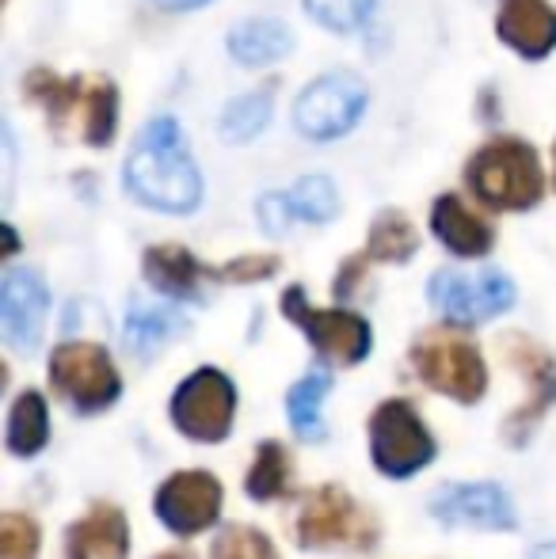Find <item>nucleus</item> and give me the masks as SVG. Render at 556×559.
Segmentation results:
<instances>
[{
  "mask_svg": "<svg viewBox=\"0 0 556 559\" xmlns=\"http://www.w3.org/2000/svg\"><path fill=\"white\" fill-rule=\"evenodd\" d=\"M127 187L141 206L164 214H191L202 199V179L194 171L176 118H153L127 160Z\"/></svg>",
  "mask_w": 556,
  "mask_h": 559,
  "instance_id": "1",
  "label": "nucleus"
},
{
  "mask_svg": "<svg viewBox=\"0 0 556 559\" xmlns=\"http://www.w3.org/2000/svg\"><path fill=\"white\" fill-rule=\"evenodd\" d=\"M23 88L35 104L46 107L54 130L73 133L84 145H107L115 138L119 92L104 76H54L50 69H35L23 76Z\"/></svg>",
  "mask_w": 556,
  "mask_h": 559,
  "instance_id": "2",
  "label": "nucleus"
},
{
  "mask_svg": "<svg viewBox=\"0 0 556 559\" xmlns=\"http://www.w3.org/2000/svg\"><path fill=\"white\" fill-rule=\"evenodd\" d=\"M465 183L476 202L492 210H530L545 194V171L537 153L519 138H496L465 168Z\"/></svg>",
  "mask_w": 556,
  "mask_h": 559,
  "instance_id": "3",
  "label": "nucleus"
},
{
  "mask_svg": "<svg viewBox=\"0 0 556 559\" xmlns=\"http://www.w3.org/2000/svg\"><path fill=\"white\" fill-rule=\"evenodd\" d=\"M412 369L427 389L438 396L458 400V404H476L488 392V369L476 350V343L461 332L458 324H438L416 335L412 343Z\"/></svg>",
  "mask_w": 556,
  "mask_h": 559,
  "instance_id": "4",
  "label": "nucleus"
},
{
  "mask_svg": "<svg viewBox=\"0 0 556 559\" xmlns=\"http://www.w3.org/2000/svg\"><path fill=\"white\" fill-rule=\"evenodd\" d=\"M294 540L309 552H363L378 545V518L351 499L343 487L320 484L305 491L294 514Z\"/></svg>",
  "mask_w": 556,
  "mask_h": 559,
  "instance_id": "5",
  "label": "nucleus"
},
{
  "mask_svg": "<svg viewBox=\"0 0 556 559\" xmlns=\"http://www.w3.org/2000/svg\"><path fill=\"white\" fill-rule=\"evenodd\" d=\"M50 384L73 412L96 415L122 392L111 354L99 343H61L50 354Z\"/></svg>",
  "mask_w": 556,
  "mask_h": 559,
  "instance_id": "6",
  "label": "nucleus"
},
{
  "mask_svg": "<svg viewBox=\"0 0 556 559\" xmlns=\"http://www.w3.org/2000/svg\"><path fill=\"white\" fill-rule=\"evenodd\" d=\"M370 456L378 472L393 479H409L435 461V438L423 427L412 400H386L370 415Z\"/></svg>",
  "mask_w": 556,
  "mask_h": 559,
  "instance_id": "7",
  "label": "nucleus"
},
{
  "mask_svg": "<svg viewBox=\"0 0 556 559\" xmlns=\"http://www.w3.org/2000/svg\"><path fill=\"white\" fill-rule=\"evenodd\" d=\"M233 412H237V389L222 369L206 366L194 369L171 396V427L191 442H222L233 430Z\"/></svg>",
  "mask_w": 556,
  "mask_h": 559,
  "instance_id": "8",
  "label": "nucleus"
},
{
  "mask_svg": "<svg viewBox=\"0 0 556 559\" xmlns=\"http://www.w3.org/2000/svg\"><path fill=\"white\" fill-rule=\"evenodd\" d=\"M282 312L309 335L312 350L324 361H335V366H358V361L370 354V324L363 317L347 309H312L309 297H305L301 286H289L282 294Z\"/></svg>",
  "mask_w": 556,
  "mask_h": 559,
  "instance_id": "9",
  "label": "nucleus"
},
{
  "mask_svg": "<svg viewBox=\"0 0 556 559\" xmlns=\"http://www.w3.org/2000/svg\"><path fill=\"white\" fill-rule=\"evenodd\" d=\"M430 301L453 324H481L514 305V282L504 271H438L430 278Z\"/></svg>",
  "mask_w": 556,
  "mask_h": 559,
  "instance_id": "10",
  "label": "nucleus"
},
{
  "mask_svg": "<svg viewBox=\"0 0 556 559\" xmlns=\"http://www.w3.org/2000/svg\"><path fill=\"white\" fill-rule=\"evenodd\" d=\"M507 366L519 369L530 384V400L522 407H514L511 419L504 423V438L507 445H527L534 427L542 423V415H549V407L556 404V361L545 346H537L530 335H504L499 343Z\"/></svg>",
  "mask_w": 556,
  "mask_h": 559,
  "instance_id": "11",
  "label": "nucleus"
},
{
  "mask_svg": "<svg viewBox=\"0 0 556 559\" xmlns=\"http://www.w3.org/2000/svg\"><path fill=\"white\" fill-rule=\"evenodd\" d=\"M366 111V84L351 73H328L301 92L294 107V122L317 141L340 138Z\"/></svg>",
  "mask_w": 556,
  "mask_h": 559,
  "instance_id": "12",
  "label": "nucleus"
},
{
  "mask_svg": "<svg viewBox=\"0 0 556 559\" xmlns=\"http://www.w3.org/2000/svg\"><path fill=\"white\" fill-rule=\"evenodd\" d=\"M222 479L206 468H191V472H176L161 484L153 507L156 518L168 525L176 537H194V533L210 530L222 514Z\"/></svg>",
  "mask_w": 556,
  "mask_h": 559,
  "instance_id": "13",
  "label": "nucleus"
},
{
  "mask_svg": "<svg viewBox=\"0 0 556 559\" xmlns=\"http://www.w3.org/2000/svg\"><path fill=\"white\" fill-rule=\"evenodd\" d=\"M430 514L442 525H465V530H514L511 499L499 484H450L430 499Z\"/></svg>",
  "mask_w": 556,
  "mask_h": 559,
  "instance_id": "14",
  "label": "nucleus"
},
{
  "mask_svg": "<svg viewBox=\"0 0 556 559\" xmlns=\"http://www.w3.org/2000/svg\"><path fill=\"white\" fill-rule=\"evenodd\" d=\"M46 286L38 274L12 271L0 286V324H4V338L20 350H35L43 338L46 324Z\"/></svg>",
  "mask_w": 556,
  "mask_h": 559,
  "instance_id": "15",
  "label": "nucleus"
},
{
  "mask_svg": "<svg viewBox=\"0 0 556 559\" xmlns=\"http://www.w3.org/2000/svg\"><path fill=\"white\" fill-rule=\"evenodd\" d=\"M335 210H340L335 187L324 176H309V179H297L286 194H268L260 202V225L263 233L279 236L286 233L289 222H312V225L332 222Z\"/></svg>",
  "mask_w": 556,
  "mask_h": 559,
  "instance_id": "16",
  "label": "nucleus"
},
{
  "mask_svg": "<svg viewBox=\"0 0 556 559\" xmlns=\"http://www.w3.org/2000/svg\"><path fill=\"white\" fill-rule=\"evenodd\" d=\"M130 522L119 507L96 502L66 533V559H127Z\"/></svg>",
  "mask_w": 556,
  "mask_h": 559,
  "instance_id": "17",
  "label": "nucleus"
},
{
  "mask_svg": "<svg viewBox=\"0 0 556 559\" xmlns=\"http://www.w3.org/2000/svg\"><path fill=\"white\" fill-rule=\"evenodd\" d=\"M430 228L435 236L461 259H481L496 243V228L484 222L476 210H469L458 194H442L430 210Z\"/></svg>",
  "mask_w": 556,
  "mask_h": 559,
  "instance_id": "18",
  "label": "nucleus"
},
{
  "mask_svg": "<svg viewBox=\"0 0 556 559\" xmlns=\"http://www.w3.org/2000/svg\"><path fill=\"white\" fill-rule=\"evenodd\" d=\"M499 38L522 58H545L556 46V12L545 0H507L499 12Z\"/></svg>",
  "mask_w": 556,
  "mask_h": 559,
  "instance_id": "19",
  "label": "nucleus"
},
{
  "mask_svg": "<svg viewBox=\"0 0 556 559\" xmlns=\"http://www.w3.org/2000/svg\"><path fill=\"white\" fill-rule=\"evenodd\" d=\"M141 266H145L149 286L168 297H199V282L214 278V271H202L199 259L187 248H179V243H156V248H149Z\"/></svg>",
  "mask_w": 556,
  "mask_h": 559,
  "instance_id": "20",
  "label": "nucleus"
},
{
  "mask_svg": "<svg viewBox=\"0 0 556 559\" xmlns=\"http://www.w3.org/2000/svg\"><path fill=\"white\" fill-rule=\"evenodd\" d=\"M289 46H294V38H289V31L275 20L237 23L233 35H229L233 58L245 61V66H271V61L286 58Z\"/></svg>",
  "mask_w": 556,
  "mask_h": 559,
  "instance_id": "21",
  "label": "nucleus"
},
{
  "mask_svg": "<svg viewBox=\"0 0 556 559\" xmlns=\"http://www.w3.org/2000/svg\"><path fill=\"white\" fill-rule=\"evenodd\" d=\"M328 384H332V377H328L324 369H312V373H305L286 396L289 427H294V435L309 445H320L328 438L324 423H320V400L328 396Z\"/></svg>",
  "mask_w": 556,
  "mask_h": 559,
  "instance_id": "22",
  "label": "nucleus"
},
{
  "mask_svg": "<svg viewBox=\"0 0 556 559\" xmlns=\"http://www.w3.org/2000/svg\"><path fill=\"white\" fill-rule=\"evenodd\" d=\"M289 484H294V461H289V449L282 442H260L252 468H248V476H245L248 499H256V502L286 499Z\"/></svg>",
  "mask_w": 556,
  "mask_h": 559,
  "instance_id": "23",
  "label": "nucleus"
},
{
  "mask_svg": "<svg viewBox=\"0 0 556 559\" xmlns=\"http://www.w3.org/2000/svg\"><path fill=\"white\" fill-rule=\"evenodd\" d=\"M50 438V412L38 392H23L8 412V453L12 456H35Z\"/></svg>",
  "mask_w": 556,
  "mask_h": 559,
  "instance_id": "24",
  "label": "nucleus"
},
{
  "mask_svg": "<svg viewBox=\"0 0 556 559\" xmlns=\"http://www.w3.org/2000/svg\"><path fill=\"white\" fill-rule=\"evenodd\" d=\"M419 248V236L412 222L397 210H386V214L374 222L370 228V240H366V255L374 263H409Z\"/></svg>",
  "mask_w": 556,
  "mask_h": 559,
  "instance_id": "25",
  "label": "nucleus"
},
{
  "mask_svg": "<svg viewBox=\"0 0 556 559\" xmlns=\"http://www.w3.org/2000/svg\"><path fill=\"white\" fill-rule=\"evenodd\" d=\"M179 328V317L168 309H153V305H134L127 320V346L138 354V358H149L156 346L164 343L171 332Z\"/></svg>",
  "mask_w": 556,
  "mask_h": 559,
  "instance_id": "26",
  "label": "nucleus"
},
{
  "mask_svg": "<svg viewBox=\"0 0 556 559\" xmlns=\"http://www.w3.org/2000/svg\"><path fill=\"white\" fill-rule=\"evenodd\" d=\"M210 559H279V552L256 525H225L214 537Z\"/></svg>",
  "mask_w": 556,
  "mask_h": 559,
  "instance_id": "27",
  "label": "nucleus"
},
{
  "mask_svg": "<svg viewBox=\"0 0 556 559\" xmlns=\"http://www.w3.org/2000/svg\"><path fill=\"white\" fill-rule=\"evenodd\" d=\"M271 118V96L268 92H252V96L229 104V111L222 118V138L225 141H248L268 126Z\"/></svg>",
  "mask_w": 556,
  "mask_h": 559,
  "instance_id": "28",
  "label": "nucleus"
},
{
  "mask_svg": "<svg viewBox=\"0 0 556 559\" xmlns=\"http://www.w3.org/2000/svg\"><path fill=\"white\" fill-rule=\"evenodd\" d=\"M305 8H309L317 23L340 31V35H351V31H358L370 20L374 0H305Z\"/></svg>",
  "mask_w": 556,
  "mask_h": 559,
  "instance_id": "29",
  "label": "nucleus"
},
{
  "mask_svg": "<svg viewBox=\"0 0 556 559\" xmlns=\"http://www.w3.org/2000/svg\"><path fill=\"white\" fill-rule=\"evenodd\" d=\"M43 548L38 522L27 514H4L0 518V559H35Z\"/></svg>",
  "mask_w": 556,
  "mask_h": 559,
  "instance_id": "30",
  "label": "nucleus"
},
{
  "mask_svg": "<svg viewBox=\"0 0 556 559\" xmlns=\"http://www.w3.org/2000/svg\"><path fill=\"white\" fill-rule=\"evenodd\" d=\"M275 271H279L275 255H245V259L225 263L222 271H214V278H222V282H263Z\"/></svg>",
  "mask_w": 556,
  "mask_h": 559,
  "instance_id": "31",
  "label": "nucleus"
},
{
  "mask_svg": "<svg viewBox=\"0 0 556 559\" xmlns=\"http://www.w3.org/2000/svg\"><path fill=\"white\" fill-rule=\"evenodd\" d=\"M161 8H168V12H191V8H202L206 0H156Z\"/></svg>",
  "mask_w": 556,
  "mask_h": 559,
  "instance_id": "32",
  "label": "nucleus"
},
{
  "mask_svg": "<svg viewBox=\"0 0 556 559\" xmlns=\"http://www.w3.org/2000/svg\"><path fill=\"white\" fill-rule=\"evenodd\" d=\"M530 559H556V545H537L534 552H530Z\"/></svg>",
  "mask_w": 556,
  "mask_h": 559,
  "instance_id": "33",
  "label": "nucleus"
},
{
  "mask_svg": "<svg viewBox=\"0 0 556 559\" xmlns=\"http://www.w3.org/2000/svg\"><path fill=\"white\" fill-rule=\"evenodd\" d=\"M156 559H194L187 548H171V552H164V556H156Z\"/></svg>",
  "mask_w": 556,
  "mask_h": 559,
  "instance_id": "34",
  "label": "nucleus"
},
{
  "mask_svg": "<svg viewBox=\"0 0 556 559\" xmlns=\"http://www.w3.org/2000/svg\"><path fill=\"white\" fill-rule=\"evenodd\" d=\"M553 183H556V168H553Z\"/></svg>",
  "mask_w": 556,
  "mask_h": 559,
  "instance_id": "35",
  "label": "nucleus"
}]
</instances>
